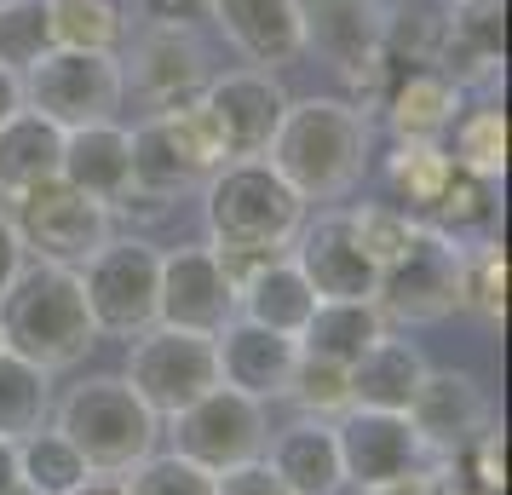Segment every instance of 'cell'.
<instances>
[{"mask_svg":"<svg viewBox=\"0 0 512 495\" xmlns=\"http://www.w3.org/2000/svg\"><path fill=\"white\" fill-rule=\"evenodd\" d=\"M334 444H340V472L357 495L392 490L432 461L420 449L409 415H386V409H346L334 421Z\"/></svg>","mask_w":512,"mask_h":495,"instance_id":"cell-12","label":"cell"},{"mask_svg":"<svg viewBox=\"0 0 512 495\" xmlns=\"http://www.w3.org/2000/svg\"><path fill=\"white\" fill-rule=\"evenodd\" d=\"M6 219H12V231H18L29 260L70 265V271H81L116 236L110 231L116 213L104 208V202H93V196H81L75 185H64V179H47V185L12 196V213Z\"/></svg>","mask_w":512,"mask_h":495,"instance_id":"cell-5","label":"cell"},{"mask_svg":"<svg viewBox=\"0 0 512 495\" xmlns=\"http://www.w3.org/2000/svg\"><path fill=\"white\" fill-rule=\"evenodd\" d=\"M58 179L116 213L121 202H127V190H133V133H127L121 121L70 127V133H64V162H58Z\"/></svg>","mask_w":512,"mask_h":495,"instance_id":"cell-20","label":"cell"},{"mask_svg":"<svg viewBox=\"0 0 512 495\" xmlns=\"http://www.w3.org/2000/svg\"><path fill=\"white\" fill-rule=\"evenodd\" d=\"M311 311H317V294H311V283L294 271L288 254L265 260L248 283L236 288V317H242V323H259V329H271V334H288V340H300Z\"/></svg>","mask_w":512,"mask_h":495,"instance_id":"cell-23","label":"cell"},{"mask_svg":"<svg viewBox=\"0 0 512 495\" xmlns=\"http://www.w3.org/2000/svg\"><path fill=\"white\" fill-rule=\"evenodd\" d=\"M420 225L438 231L443 242H455V248H478V242L495 236V185L472 179V173H455L438 202L420 213Z\"/></svg>","mask_w":512,"mask_h":495,"instance_id":"cell-28","label":"cell"},{"mask_svg":"<svg viewBox=\"0 0 512 495\" xmlns=\"http://www.w3.org/2000/svg\"><path fill=\"white\" fill-rule=\"evenodd\" d=\"M121 495H213V472L167 449V455H144L139 467L121 472Z\"/></svg>","mask_w":512,"mask_h":495,"instance_id":"cell-38","label":"cell"},{"mask_svg":"<svg viewBox=\"0 0 512 495\" xmlns=\"http://www.w3.org/2000/svg\"><path fill=\"white\" fill-rule=\"evenodd\" d=\"M196 185H208V173H196L179 156V144L167 139L162 116L133 127V190H127V202H150L162 213V202H173L179 190H196Z\"/></svg>","mask_w":512,"mask_h":495,"instance_id":"cell-27","label":"cell"},{"mask_svg":"<svg viewBox=\"0 0 512 495\" xmlns=\"http://www.w3.org/2000/svg\"><path fill=\"white\" fill-rule=\"evenodd\" d=\"M75 495H121V478H87Z\"/></svg>","mask_w":512,"mask_h":495,"instance_id":"cell-45","label":"cell"},{"mask_svg":"<svg viewBox=\"0 0 512 495\" xmlns=\"http://www.w3.org/2000/svg\"><path fill=\"white\" fill-rule=\"evenodd\" d=\"M6 495H29V490H24V484H12V490H6Z\"/></svg>","mask_w":512,"mask_h":495,"instance_id":"cell-46","label":"cell"},{"mask_svg":"<svg viewBox=\"0 0 512 495\" xmlns=\"http://www.w3.org/2000/svg\"><path fill=\"white\" fill-rule=\"evenodd\" d=\"M449 461L461 467V478L478 495H501L507 490V438H501V426H484V432H478L461 455H449Z\"/></svg>","mask_w":512,"mask_h":495,"instance_id":"cell-39","label":"cell"},{"mask_svg":"<svg viewBox=\"0 0 512 495\" xmlns=\"http://www.w3.org/2000/svg\"><path fill=\"white\" fill-rule=\"evenodd\" d=\"M93 311L81 294V277L70 265H24L12 288L0 294V352L24 357L35 369H70L93 352Z\"/></svg>","mask_w":512,"mask_h":495,"instance_id":"cell-2","label":"cell"},{"mask_svg":"<svg viewBox=\"0 0 512 495\" xmlns=\"http://www.w3.org/2000/svg\"><path fill=\"white\" fill-rule=\"evenodd\" d=\"M455 144H443L449 150V162L455 173H472V179H501L507 173V110L501 104H472L455 116Z\"/></svg>","mask_w":512,"mask_h":495,"instance_id":"cell-32","label":"cell"},{"mask_svg":"<svg viewBox=\"0 0 512 495\" xmlns=\"http://www.w3.org/2000/svg\"><path fill=\"white\" fill-rule=\"evenodd\" d=\"M409 426H415L420 449L438 455H461L478 432L489 426V398L466 369H426L415 403H409Z\"/></svg>","mask_w":512,"mask_h":495,"instance_id":"cell-16","label":"cell"},{"mask_svg":"<svg viewBox=\"0 0 512 495\" xmlns=\"http://www.w3.org/2000/svg\"><path fill=\"white\" fill-rule=\"evenodd\" d=\"M461 306L489 317V323H501V311H507V248H501V236H489L478 248H466L461 260Z\"/></svg>","mask_w":512,"mask_h":495,"instance_id":"cell-36","label":"cell"},{"mask_svg":"<svg viewBox=\"0 0 512 495\" xmlns=\"http://www.w3.org/2000/svg\"><path fill=\"white\" fill-rule=\"evenodd\" d=\"M75 277H81V294H87V311H93L98 334L139 340L144 329H156L162 254H156L144 236H110Z\"/></svg>","mask_w":512,"mask_h":495,"instance_id":"cell-6","label":"cell"},{"mask_svg":"<svg viewBox=\"0 0 512 495\" xmlns=\"http://www.w3.org/2000/svg\"><path fill=\"white\" fill-rule=\"evenodd\" d=\"M265 162L282 173V185L311 202H340L363 167H369V110L351 98H288L277 139Z\"/></svg>","mask_w":512,"mask_h":495,"instance_id":"cell-1","label":"cell"},{"mask_svg":"<svg viewBox=\"0 0 512 495\" xmlns=\"http://www.w3.org/2000/svg\"><path fill=\"white\" fill-rule=\"evenodd\" d=\"M202 110H208L213 133H219V150L225 162H254L271 150L282 116H288V93L271 70H236V75H219L202 87Z\"/></svg>","mask_w":512,"mask_h":495,"instance_id":"cell-13","label":"cell"},{"mask_svg":"<svg viewBox=\"0 0 512 495\" xmlns=\"http://www.w3.org/2000/svg\"><path fill=\"white\" fill-rule=\"evenodd\" d=\"M47 24L58 52H116L121 6L116 0H47Z\"/></svg>","mask_w":512,"mask_h":495,"instance_id":"cell-33","label":"cell"},{"mask_svg":"<svg viewBox=\"0 0 512 495\" xmlns=\"http://www.w3.org/2000/svg\"><path fill=\"white\" fill-rule=\"evenodd\" d=\"M52 426L81 449L93 478H121L144 455H156V438H162V421L144 409V398L121 375L70 386V398L52 403Z\"/></svg>","mask_w":512,"mask_h":495,"instance_id":"cell-4","label":"cell"},{"mask_svg":"<svg viewBox=\"0 0 512 495\" xmlns=\"http://www.w3.org/2000/svg\"><path fill=\"white\" fill-rule=\"evenodd\" d=\"M87 478H93V467L81 461V449L58 426H41V432L18 438V484L29 495H75Z\"/></svg>","mask_w":512,"mask_h":495,"instance_id":"cell-30","label":"cell"},{"mask_svg":"<svg viewBox=\"0 0 512 495\" xmlns=\"http://www.w3.org/2000/svg\"><path fill=\"white\" fill-rule=\"evenodd\" d=\"M461 260L466 248H455V242H443L438 231L420 225L415 242L380 271V288H374L380 317L403 323V329H420V323H443L449 311H461Z\"/></svg>","mask_w":512,"mask_h":495,"instance_id":"cell-9","label":"cell"},{"mask_svg":"<svg viewBox=\"0 0 512 495\" xmlns=\"http://www.w3.org/2000/svg\"><path fill=\"white\" fill-rule=\"evenodd\" d=\"M121 81L150 104V110H179L208 87V52L196 47L190 29H144L133 64H121Z\"/></svg>","mask_w":512,"mask_h":495,"instance_id":"cell-17","label":"cell"},{"mask_svg":"<svg viewBox=\"0 0 512 495\" xmlns=\"http://www.w3.org/2000/svg\"><path fill=\"white\" fill-rule=\"evenodd\" d=\"M12 484H18V444L0 438V495L12 490Z\"/></svg>","mask_w":512,"mask_h":495,"instance_id":"cell-44","label":"cell"},{"mask_svg":"<svg viewBox=\"0 0 512 495\" xmlns=\"http://www.w3.org/2000/svg\"><path fill=\"white\" fill-rule=\"evenodd\" d=\"M449 179H455V162H449L443 139H397V150L386 156V185L415 219L438 202Z\"/></svg>","mask_w":512,"mask_h":495,"instance_id":"cell-29","label":"cell"},{"mask_svg":"<svg viewBox=\"0 0 512 495\" xmlns=\"http://www.w3.org/2000/svg\"><path fill=\"white\" fill-rule=\"evenodd\" d=\"M29 265V254H24V242H18V231H12V219L0 213V294L12 288V277Z\"/></svg>","mask_w":512,"mask_h":495,"instance_id":"cell-42","label":"cell"},{"mask_svg":"<svg viewBox=\"0 0 512 495\" xmlns=\"http://www.w3.org/2000/svg\"><path fill=\"white\" fill-rule=\"evenodd\" d=\"M41 426H52V375L24 357L0 352V438L18 444Z\"/></svg>","mask_w":512,"mask_h":495,"instance_id":"cell-31","label":"cell"},{"mask_svg":"<svg viewBox=\"0 0 512 495\" xmlns=\"http://www.w3.org/2000/svg\"><path fill=\"white\" fill-rule=\"evenodd\" d=\"M58 162H64V127H52L47 116L18 110L0 127V196L6 202L58 179Z\"/></svg>","mask_w":512,"mask_h":495,"instance_id":"cell-26","label":"cell"},{"mask_svg":"<svg viewBox=\"0 0 512 495\" xmlns=\"http://www.w3.org/2000/svg\"><path fill=\"white\" fill-rule=\"evenodd\" d=\"M208 24H219V35L254 70H271V75L305 52V6L300 0H208Z\"/></svg>","mask_w":512,"mask_h":495,"instance_id":"cell-18","label":"cell"},{"mask_svg":"<svg viewBox=\"0 0 512 495\" xmlns=\"http://www.w3.org/2000/svg\"><path fill=\"white\" fill-rule=\"evenodd\" d=\"M213 495H288V490H282V478L265 461H242V467L213 478Z\"/></svg>","mask_w":512,"mask_h":495,"instance_id":"cell-40","label":"cell"},{"mask_svg":"<svg viewBox=\"0 0 512 495\" xmlns=\"http://www.w3.org/2000/svg\"><path fill=\"white\" fill-rule=\"evenodd\" d=\"M288 398L300 403V415H311V421H340L351 409V369L300 352L294 380H288Z\"/></svg>","mask_w":512,"mask_h":495,"instance_id":"cell-35","label":"cell"},{"mask_svg":"<svg viewBox=\"0 0 512 495\" xmlns=\"http://www.w3.org/2000/svg\"><path fill=\"white\" fill-rule=\"evenodd\" d=\"M202 219L213 254H288L294 231L305 225V202L282 185V173L265 156H254L208 173Z\"/></svg>","mask_w":512,"mask_h":495,"instance_id":"cell-3","label":"cell"},{"mask_svg":"<svg viewBox=\"0 0 512 495\" xmlns=\"http://www.w3.org/2000/svg\"><path fill=\"white\" fill-rule=\"evenodd\" d=\"M167 426H173V455L196 461L213 478L242 467V461H259L265 455V438H271L265 403L242 398L231 386H213L208 398H196L190 409H179Z\"/></svg>","mask_w":512,"mask_h":495,"instance_id":"cell-10","label":"cell"},{"mask_svg":"<svg viewBox=\"0 0 512 495\" xmlns=\"http://www.w3.org/2000/svg\"><path fill=\"white\" fill-rule=\"evenodd\" d=\"M127 386L144 398V409L156 421H173L179 409H190L196 398H208L219 386V352L213 334L190 329H144L139 340H127Z\"/></svg>","mask_w":512,"mask_h":495,"instance_id":"cell-7","label":"cell"},{"mask_svg":"<svg viewBox=\"0 0 512 495\" xmlns=\"http://www.w3.org/2000/svg\"><path fill=\"white\" fill-rule=\"evenodd\" d=\"M18 81H24V110L47 116L64 133L70 127H93V121H116L121 98H127L116 52H58L52 47Z\"/></svg>","mask_w":512,"mask_h":495,"instance_id":"cell-8","label":"cell"},{"mask_svg":"<svg viewBox=\"0 0 512 495\" xmlns=\"http://www.w3.org/2000/svg\"><path fill=\"white\" fill-rule=\"evenodd\" d=\"M265 467L282 478L288 495H340L346 472H340V444H334V421H311L300 415L294 426H282L277 438H265Z\"/></svg>","mask_w":512,"mask_h":495,"instance_id":"cell-21","label":"cell"},{"mask_svg":"<svg viewBox=\"0 0 512 495\" xmlns=\"http://www.w3.org/2000/svg\"><path fill=\"white\" fill-rule=\"evenodd\" d=\"M380 6H386V0H380Z\"/></svg>","mask_w":512,"mask_h":495,"instance_id":"cell-47","label":"cell"},{"mask_svg":"<svg viewBox=\"0 0 512 495\" xmlns=\"http://www.w3.org/2000/svg\"><path fill=\"white\" fill-rule=\"evenodd\" d=\"M346 219H351V231H357V242H363V254H369L380 271H386L420 231V219L403 213L397 202H363V208H351Z\"/></svg>","mask_w":512,"mask_h":495,"instance_id":"cell-37","label":"cell"},{"mask_svg":"<svg viewBox=\"0 0 512 495\" xmlns=\"http://www.w3.org/2000/svg\"><path fill=\"white\" fill-rule=\"evenodd\" d=\"M150 29H196L208 24V0H139Z\"/></svg>","mask_w":512,"mask_h":495,"instance_id":"cell-41","label":"cell"},{"mask_svg":"<svg viewBox=\"0 0 512 495\" xmlns=\"http://www.w3.org/2000/svg\"><path fill=\"white\" fill-rule=\"evenodd\" d=\"M231 317H236V288L208 242L162 254V283H156V323L162 329L219 334Z\"/></svg>","mask_w":512,"mask_h":495,"instance_id":"cell-15","label":"cell"},{"mask_svg":"<svg viewBox=\"0 0 512 495\" xmlns=\"http://www.w3.org/2000/svg\"><path fill=\"white\" fill-rule=\"evenodd\" d=\"M0 6H6V0H0Z\"/></svg>","mask_w":512,"mask_h":495,"instance_id":"cell-48","label":"cell"},{"mask_svg":"<svg viewBox=\"0 0 512 495\" xmlns=\"http://www.w3.org/2000/svg\"><path fill=\"white\" fill-rule=\"evenodd\" d=\"M213 352H219V386H231V392L254 403L288 398V380H294V363H300V346L288 334H271L259 323L231 317L213 334Z\"/></svg>","mask_w":512,"mask_h":495,"instance_id":"cell-19","label":"cell"},{"mask_svg":"<svg viewBox=\"0 0 512 495\" xmlns=\"http://www.w3.org/2000/svg\"><path fill=\"white\" fill-rule=\"evenodd\" d=\"M380 334H392V323L380 317L374 300H317V311L305 317V329H300L294 346H300L305 357H323V363L351 369Z\"/></svg>","mask_w":512,"mask_h":495,"instance_id":"cell-25","label":"cell"},{"mask_svg":"<svg viewBox=\"0 0 512 495\" xmlns=\"http://www.w3.org/2000/svg\"><path fill=\"white\" fill-rule=\"evenodd\" d=\"M305 6V47H317L363 98L392 81L386 58V6L380 0H300Z\"/></svg>","mask_w":512,"mask_h":495,"instance_id":"cell-11","label":"cell"},{"mask_svg":"<svg viewBox=\"0 0 512 495\" xmlns=\"http://www.w3.org/2000/svg\"><path fill=\"white\" fill-rule=\"evenodd\" d=\"M18 110H24V81H18L12 70H0V127L18 116Z\"/></svg>","mask_w":512,"mask_h":495,"instance_id":"cell-43","label":"cell"},{"mask_svg":"<svg viewBox=\"0 0 512 495\" xmlns=\"http://www.w3.org/2000/svg\"><path fill=\"white\" fill-rule=\"evenodd\" d=\"M461 110H466V93L438 70L392 75V87H386V127L397 139H443Z\"/></svg>","mask_w":512,"mask_h":495,"instance_id":"cell-24","label":"cell"},{"mask_svg":"<svg viewBox=\"0 0 512 495\" xmlns=\"http://www.w3.org/2000/svg\"><path fill=\"white\" fill-rule=\"evenodd\" d=\"M288 260L311 283L317 300H374V288H380V265L363 254L346 213L305 219L294 231V242H288Z\"/></svg>","mask_w":512,"mask_h":495,"instance_id":"cell-14","label":"cell"},{"mask_svg":"<svg viewBox=\"0 0 512 495\" xmlns=\"http://www.w3.org/2000/svg\"><path fill=\"white\" fill-rule=\"evenodd\" d=\"M426 357L415 340L380 334L369 352L351 363V409H386V415H409L420 380H426Z\"/></svg>","mask_w":512,"mask_h":495,"instance_id":"cell-22","label":"cell"},{"mask_svg":"<svg viewBox=\"0 0 512 495\" xmlns=\"http://www.w3.org/2000/svg\"><path fill=\"white\" fill-rule=\"evenodd\" d=\"M52 52L47 0H6L0 6V70L24 75Z\"/></svg>","mask_w":512,"mask_h":495,"instance_id":"cell-34","label":"cell"}]
</instances>
